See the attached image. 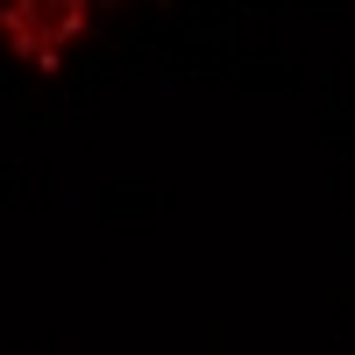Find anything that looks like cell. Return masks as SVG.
Listing matches in <instances>:
<instances>
[{"label":"cell","instance_id":"1","mask_svg":"<svg viewBox=\"0 0 355 355\" xmlns=\"http://www.w3.org/2000/svg\"><path fill=\"white\" fill-rule=\"evenodd\" d=\"M85 21H93V0H0V43L36 71H50L85 36Z\"/></svg>","mask_w":355,"mask_h":355}]
</instances>
